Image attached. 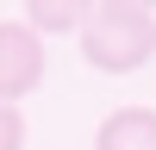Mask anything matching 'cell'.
Wrapping results in <instances>:
<instances>
[{"label":"cell","mask_w":156,"mask_h":150,"mask_svg":"<svg viewBox=\"0 0 156 150\" xmlns=\"http://www.w3.org/2000/svg\"><path fill=\"white\" fill-rule=\"evenodd\" d=\"M81 56L100 75H137L156 50V12H144L137 0H100L81 19Z\"/></svg>","instance_id":"6da1fadb"},{"label":"cell","mask_w":156,"mask_h":150,"mask_svg":"<svg viewBox=\"0 0 156 150\" xmlns=\"http://www.w3.org/2000/svg\"><path fill=\"white\" fill-rule=\"evenodd\" d=\"M44 38H31L19 19H0V106H19L31 88H44Z\"/></svg>","instance_id":"7a4b0ae2"},{"label":"cell","mask_w":156,"mask_h":150,"mask_svg":"<svg viewBox=\"0 0 156 150\" xmlns=\"http://www.w3.org/2000/svg\"><path fill=\"white\" fill-rule=\"evenodd\" d=\"M94 150H156V106H119L100 119Z\"/></svg>","instance_id":"3957f363"},{"label":"cell","mask_w":156,"mask_h":150,"mask_svg":"<svg viewBox=\"0 0 156 150\" xmlns=\"http://www.w3.org/2000/svg\"><path fill=\"white\" fill-rule=\"evenodd\" d=\"M81 19H87V6H75V0H31V6H25V31H81Z\"/></svg>","instance_id":"277c9868"},{"label":"cell","mask_w":156,"mask_h":150,"mask_svg":"<svg viewBox=\"0 0 156 150\" xmlns=\"http://www.w3.org/2000/svg\"><path fill=\"white\" fill-rule=\"evenodd\" d=\"M0 150H25V112L0 106Z\"/></svg>","instance_id":"5b68a950"}]
</instances>
